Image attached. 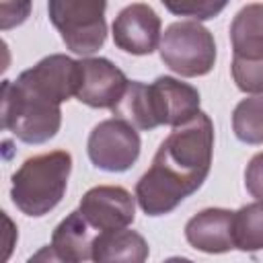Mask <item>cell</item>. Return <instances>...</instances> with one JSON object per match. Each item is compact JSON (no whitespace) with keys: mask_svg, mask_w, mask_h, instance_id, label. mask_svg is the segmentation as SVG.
Listing matches in <instances>:
<instances>
[{"mask_svg":"<svg viewBox=\"0 0 263 263\" xmlns=\"http://www.w3.org/2000/svg\"><path fill=\"white\" fill-rule=\"evenodd\" d=\"M148 86L158 125L179 127L199 113V92L195 86L173 76H158Z\"/></svg>","mask_w":263,"mask_h":263,"instance_id":"11","label":"cell"},{"mask_svg":"<svg viewBox=\"0 0 263 263\" xmlns=\"http://www.w3.org/2000/svg\"><path fill=\"white\" fill-rule=\"evenodd\" d=\"M150 247L136 230L101 232L92 247V263H146Z\"/></svg>","mask_w":263,"mask_h":263,"instance_id":"15","label":"cell"},{"mask_svg":"<svg viewBox=\"0 0 263 263\" xmlns=\"http://www.w3.org/2000/svg\"><path fill=\"white\" fill-rule=\"evenodd\" d=\"M232 129L245 144H263V95L242 99L234 107Z\"/></svg>","mask_w":263,"mask_h":263,"instance_id":"18","label":"cell"},{"mask_svg":"<svg viewBox=\"0 0 263 263\" xmlns=\"http://www.w3.org/2000/svg\"><path fill=\"white\" fill-rule=\"evenodd\" d=\"M18 80L41 97H45L47 101L62 105L70 97H76L80 82V66L68 55L53 53L39 60L33 68L21 72Z\"/></svg>","mask_w":263,"mask_h":263,"instance_id":"9","label":"cell"},{"mask_svg":"<svg viewBox=\"0 0 263 263\" xmlns=\"http://www.w3.org/2000/svg\"><path fill=\"white\" fill-rule=\"evenodd\" d=\"M234 212L224 208H208L189 218L185 224L187 242L210 255L228 253L234 249Z\"/></svg>","mask_w":263,"mask_h":263,"instance_id":"12","label":"cell"},{"mask_svg":"<svg viewBox=\"0 0 263 263\" xmlns=\"http://www.w3.org/2000/svg\"><path fill=\"white\" fill-rule=\"evenodd\" d=\"M72 171V156L66 150H51L27 158L12 175V203L27 216L49 214L64 197Z\"/></svg>","mask_w":263,"mask_h":263,"instance_id":"2","label":"cell"},{"mask_svg":"<svg viewBox=\"0 0 263 263\" xmlns=\"http://www.w3.org/2000/svg\"><path fill=\"white\" fill-rule=\"evenodd\" d=\"M232 62L263 64V4L242 6L230 25Z\"/></svg>","mask_w":263,"mask_h":263,"instance_id":"13","label":"cell"},{"mask_svg":"<svg viewBox=\"0 0 263 263\" xmlns=\"http://www.w3.org/2000/svg\"><path fill=\"white\" fill-rule=\"evenodd\" d=\"M101 232L80 214V210L70 212L53 230L51 245L70 261L84 263L92 259V247Z\"/></svg>","mask_w":263,"mask_h":263,"instance_id":"14","label":"cell"},{"mask_svg":"<svg viewBox=\"0 0 263 263\" xmlns=\"http://www.w3.org/2000/svg\"><path fill=\"white\" fill-rule=\"evenodd\" d=\"M214 123L205 113L173 127L158 146L150 168L136 183V199L146 216H164L195 193L210 175Z\"/></svg>","mask_w":263,"mask_h":263,"instance_id":"1","label":"cell"},{"mask_svg":"<svg viewBox=\"0 0 263 263\" xmlns=\"http://www.w3.org/2000/svg\"><path fill=\"white\" fill-rule=\"evenodd\" d=\"M160 60L185 78L205 76L216 62L214 35L195 21H177L160 37Z\"/></svg>","mask_w":263,"mask_h":263,"instance_id":"4","label":"cell"},{"mask_svg":"<svg viewBox=\"0 0 263 263\" xmlns=\"http://www.w3.org/2000/svg\"><path fill=\"white\" fill-rule=\"evenodd\" d=\"M115 119L125 121L134 129H154L158 127L152 99H150V86L140 80H129L121 101L111 109Z\"/></svg>","mask_w":263,"mask_h":263,"instance_id":"16","label":"cell"},{"mask_svg":"<svg viewBox=\"0 0 263 263\" xmlns=\"http://www.w3.org/2000/svg\"><path fill=\"white\" fill-rule=\"evenodd\" d=\"M78 66L80 82L76 99L95 109H113L129 84L127 76L107 58H84L78 60Z\"/></svg>","mask_w":263,"mask_h":263,"instance_id":"7","label":"cell"},{"mask_svg":"<svg viewBox=\"0 0 263 263\" xmlns=\"http://www.w3.org/2000/svg\"><path fill=\"white\" fill-rule=\"evenodd\" d=\"M140 134L121 119H105L88 134L86 150L90 162L107 173H123L140 156Z\"/></svg>","mask_w":263,"mask_h":263,"instance_id":"6","label":"cell"},{"mask_svg":"<svg viewBox=\"0 0 263 263\" xmlns=\"http://www.w3.org/2000/svg\"><path fill=\"white\" fill-rule=\"evenodd\" d=\"M78 210L99 232L121 230L134 222L136 197L119 185H97L82 195Z\"/></svg>","mask_w":263,"mask_h":263,"instance_id":"8","label":"cell"},{"mask_svg":"<svg viewBox=\"0 0 263 263\" xmlns=\"http://www.w3.org/2000/svg\"><path fill=\"white\" fill-rule=\"evenodd\" d=\"M245 187L257 201H263V152L249 160L245 171Z\"/></svg>","mask_w":263,"mask_h":263,"instance_id":"20","label":"cell"},{"mask_svg":"<svg viewBox=\"0 0 263 263\" xmlns=\"http://www.w3.org/2000/svg\"><path fill=\"white\" fill-rule=\"evenodd\" d=\"M49 18L60 31L66 47L78 55L99 51L107 37L105 10L99 0H51L47 4Z\"/></svg>","mask_w":263,"mask_h":263,"instance_id":"5","label":"cell"},{"mask_svg":"<svg viewBox=\"0 0 263 263\" xmlns=\"http://www.w3.org/2000/svg\"><path fill=\"white\" fill-rule=\"evenodd\" d=\"M62 125L60 105L47 101L25 82H2V127L27 144L51 140Z\"/></svg>","mask_w":263,"mask_h":263,"instance_id":"3","label":"cell"},{"mask_svg":"<svg viewBox=\"0 0 263 263\" xmlns=\"http://www.w3.org/2000/svg\"><path fill=\"white\" fill-rule=\"evenodd\" d=\"M234 249L255 253L263 249V201H253L234 212Z\"/></svg>","mask_w":263,"mask_h":263,"instance_id":"17","label":"cell"},{"mask_svg":"<svg viewBox=\"0 0 263 263\" xmlns=\"http://www.w3.org/2000/svg\"><path fill=\"white\" fill-rule=\"evenodd\" d=\"M160 16L152 6L136 2L125 6L113 21V41L121 51L148 55L160 45Z\"/></svg>","mask_w":263,"mask_h":263,"instance_id":"10","label":"cell"},{"mask_svg":"<svg viewBox=\"0 0 263 263\" xmlns=\"http://www.w3.org/2000/svg\"><path fill=\"white\" fill-rule=\"evenodd\" d=\"M27 263H74V261L66 259L53 245H45V247H41L33 257H29Z\"/></svg>","mask_w":263,"mask_h":263,"instance_id":"21","label":"cell"},{"mask_svg":"<svg viewBox=\"0 0 263 263\" xmlns=\"http://www.w3.org/2000/svg\"><path fill=\"white\" fill-rule=\"evenodd\" d=\"M162 263H193V261L191 259H185V257H171V259H166Z\"/></svg>","mask_w":263,"mask_h":263,"instance_id":"22","label":"cell"},{"mask_svg":"<svg viewBox=\"0 0 263 263\" xmlns=\"http://www.w3.org/2000/svg\"><path fill=\"white\" fill-rule=\"evenodd\" d=\"M164 6L179 16H191L195 23L216 16L220 10H224L226 2H208V0H183V2H164Z\"/></svg>","mask_w":263,"mask_h":263,"instance_id":"19","label":"cell"}]
</instances>
